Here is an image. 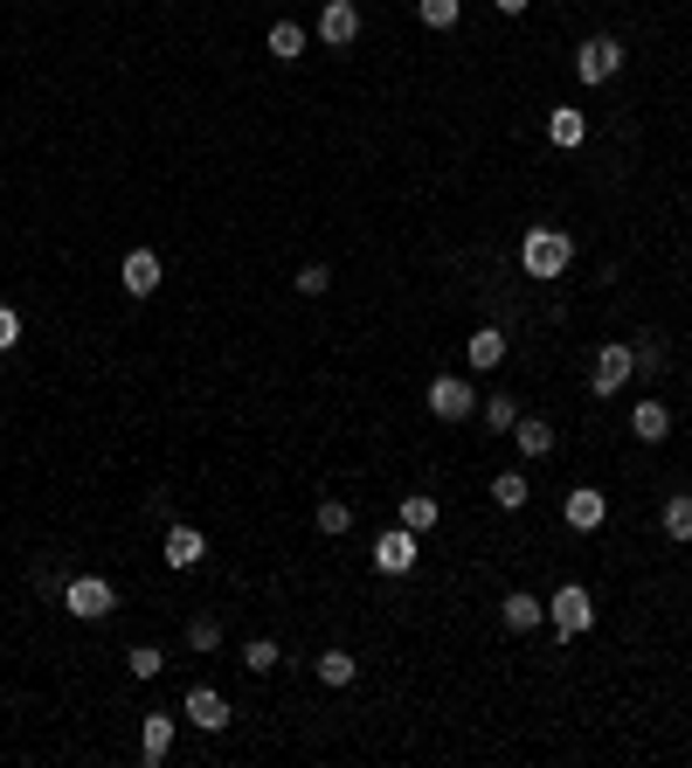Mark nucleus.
Here are the masks:
<instances>
[{
    "instance_id": "1",
    "label": "nucleus",
    "mask_w": 692,
    "mask_h": 768,
    "mask_svg": "<svg viewBox=\"0 0 692 768\" xmlns=\"http://www.w3.org/2000/svg\"><path fill=\"white\" fill-rule=\"evenodd\" d=\"M568 264H575V243L561 236V228H526L520 236V270L526 277H561Z\"/></svg>"
},
{
    "instance_id": "2",
    "label": "nucleus",
    "mask_w": 692,
    "mask_h": 768,
    "mask_svg": "<svg viewBox=\"0 0 692 768\" xmlns=\"http://www.w3.org/2000/svg\"><path fill=\"white\" fill-rule=\"evenodd\" d=\"M63 609H70L76 623H105L111 609H118V588L105 575H70L63 582Z\"/></svg>"
},
{
    "instance_id": "3",
    "label": "nucleus",
    "mask_w": 692,
    "mask_h": 768,
    "mask_svg": "<svg viewBox=\"0 0 692 768\" xmlns=\"http://www.w3.org/2000/svg\"><path fill=\"white\" fill-rule=\"evenodd\" d=\"M547 623H554L561 637H588V623H596V602H588L582 582H561L554 596H547Z\"/></svg>"
},
{
    "instance_id": "4",
    "label": "nucleus",
    "mask_w": 692,
    "mask_h": 768,
    "mask_svg": "<svg viewBox=\"0 0 692 768\" xmlns=\"http://www.w3.org/2000/svg\"><path fill=\"white\" fill-rule=\"evenodd\" d=\"M637 374V353L624 340H609L596 346V367H588V395H624V381Z\"/></svg>"
},
{
    "instance_id": "5",
    "label": "nucleus",
    "mask_w": 692,
    "mask_h": 768,
    "mask_svg": "<svg viewBox=\"0 0 692 768\" xmlns=\"http://www.w3.org/2000/svg\"><path fill=\"white\" fill-rule=\"evenodd\" d=\"M429 416H437V423L478 416V388H471V381H457V374H437V381H429Z\"/></svg>"
},
{
    "instance_id": "6",
    "label": "nucleus",
    "mask_w": 692,
    "mask_h": 768,
    "mask_svg": "<svg viewBox=\"0 0 692 768\" xmlns=\"http://www.w3.org/2000/svg\"><path fill=\"white\" fill-rule=\"evenodd\" d=\"M617 70H624V42L617 35H588L575 49V76H582V84H609Z\"/></svg>"
},
{
    "instance_id": "7",
    "label": "nucleus",
    "mask_w": 692,
    "mask_h": 768,
    "mask_svg": "<svg viewBox=\"0 0 692 768\" xmlns=\"http://www.w3.org/2000/svg\"><path fill=\"white\" fill-rule=\"evenodd\" d=\"M423 533H408V526H388V533H381V541H374V568L381 575H416V561H423Z\"/></svg>"
},
{
    "instance_id": "8",
    "label": "nucleus",
    "mask_w": 692,
    "mask_h": 768,
    "mask_svg": "<svg viewBox=\"0 0 692 768\" xmlns=\"http://www.w3.org/2000/svg\"><path fill=\"white\" fill-rule=\"evenodd\" d=\"M181 721H188V727H201V734H222L228 721H236V713H228V700L215 693V685H194V693L181 700Z\"/></svg>"
},
{
    "instance_id": "9",
    "label": "nucleus",
    "mask_w": 692,
    "mask_h": 768,
    "mask_svg": "<svg viewBox=\"0 0 692 768\" xmlns=\"http://www.w3.org/2000/svg\"><path fill=\"white\" fill-rule=\"evenodd\" d=\"M319 42L326 49H353L361 42V8H353V0H326L319 8Z\"/></svg>"
},
{
    "instance_id": "10",
    "label": "nucleus",
    "mask_w": 692,
    "mask_h": 768,
    "mask_svg": "<svg viewBox=\"0 0 692 768\" xmlns=\"http://www.w3.org/2000/svg\"><path fill=\"white\" fill-rule=\"evenodd\" d=\"M160 561H167V568H173V575H188V568H201V561H209V541H201V526H188V520H173V526H167V554H160Z\"/></svg>"
},
{
    "instance_id": "11",
    "label": "nucleus",
    "mask_w": 692,
    "mask_h": 768,
    "mask_svg": "<svg viewBox=\"0 0 692 768\" xmlns=\"http://www.w3.org/2000/svg\"><path fill=\"white\" fill-rule=\"evenodd\" d=\"M173 734H181V713H146V727H139V761L146 768H160L167 761V748H173Z\"/></svg>"
},
{
    "instance_id": "12",
    "label": "nucleus",
    "mask_w": 692,
    "mask_h": 768,
    "mask_svg": "<svg viewBox=\"0 0 692 768\" xmlns=\"http://www.w3.org/2000/svg\"><path fill=\"white\" fill-rule=\"evenodd\" d=\"M561 512H568V526H575V533H596V526L609 520V499L596 492V484H575V492L561 499Z\"/></svg>"
},
{
    "instance_id": "13",
    "label": "nucleus",
    "mask_w": 692,
    "mask_h": 768,
    "mask_svg": "<svg viewBox=\"0 0 692 768\" xmlns=\"http://www.w3.org/2000/svg\"><path fill=\"white\" fill-rule=\"evenodd\" d=\"M505 353H512V340H505V332H499V326H478V332H471V340H465V361H471L478 374H492V367L505 361Z\"/></svg>"
},
{
    "instance_id": "14",
    "label": "nucleus",
    "mask_w": 692,
    "mask_h": 768,
    "mask_svg": "<svg viewBox=\"0 0 692 768\" xmlns=\"http://www.w3.org/2000/svg\"><path fill=\"white\" fill-rule=\"evenodd\" d=\"M118 277H125V298H152V291H160V256H152V249H132Z\"/></svg>"
},
{
    "instance_id": "15",
    "label": "nucleus",
    "mask_w": 692,
    "mask_h": 768,
    "mask_svg": "<svg viewBox=\"0 0 692 768\" xmlns=\"http://www.w3.org/2000/svg\"><path fill=\"white\" fill-rule=\"evenodd\" d=\"M630 437L637 444H664V437H672V408H664V402H637L630 408Z\"/></svg>"
},
{
    "instance_id": "16",
    "label": "nucleus",
    "mask_w": 692,
    "mask_h": 768,
    "mask_svg": "<svg viewBox=\"0 0 692 768\" xmlns=\"http://www.w3.org/2000/svg\"><path fill=\"white\" fill-rule=\"evenodd\" d=\"M499 617H505V630H541L547 623V602L526 596V588H512V596L499 602Z\"/></svg>"
},
{
    "instance_id": "17",
    "label": "nucleus",
    "mask_w": 692,
    "mask_h": 768,
    "mask_svg": "<svg viewBox=\"0 0 692 768\" xmlns=\"http://www.w3.org/2000/svg\"><path fill=\"white\" fill-rule=\"evenodd\" d=\"M512 450L541 465V457L554 450V423H541V416H520V423H512Z\"/></svg>"
},
{
    "instance_id": "18",
    "label": "nucleus",
    "mask_w": 692,
    "mask_h": 768,
    "mask_svg": "<svg viewBox=\"0 0 692 768\" xmlns=\"http://www.w3.org/2000/svg\"><path fill=\"white\" fill-rule=\"evenodd\" d=\"M547 139H554L561 152H575V146L588 139V118H582L575 105H561V111H547Z\"/></svg>"
},
{
    "instance_id": "19",
    "label": "nucleus",
    "mask_w": 692,
    "mask_h": 768,
    "mask_svg": "<svg viewBox=\"0 0 692 768\" xmlns=\"http://www.w3.org/2000/svg\"><path fill=\"white\" fill-rule=\"evenodd\" d=\"M478 416H485V429H512L526 408H520V395H512V388H492V395L478 402Z\"/></svg>"
},
{
    "instance_id": "20",
    "label": "nucleus",
    "mask_w": 692,
    "mask_h": 768,
    "mask_svg": "<svg viewBox=\"0 0 692 768\" xmlns=\"http://www.w3.org/2000/svg\"><path fill=\"white\" fill-rule=\"evenodd\" d=\"M658 526H664V541H692V492H679V499H664V512H658Z\"/></svg>"
},
{
    "instance_id": "21",
    "label": "nucleus",
    "mask_w": 692,
    "mask_h": 768,
    "mask_svg": "<svg viewBox=\"0 0 692 768\" xmlns=\"http://www.w3.org/2000/svg\"><path fill=\"white\" fill-rule=\"evenodd\" d=\"M437 520H444V505L429 499V492H408V499H402V526H408V533H429Z\"/></svg>"
},
{
    "instance_id": "22",
    "label": "nucleus",
    "mask_w": 692,
    "mask_h": 768,
    "mask_svg": "<svg viewBox=\"0 0 692 768\" xmlns=\"http://www.w3.org/2000/svg\"><path fill=\"white\" fill-rule=\"evenodd\" d=\"M312 672H319V685H353V679H361V664H353V651H319Z\"/></svg>"
},
{
    "instance_id": "23",
    "label": "nucleus",
    "mask_w": 692,
    "mask_h": 768,
    "mask_svg": "<svg viewBox=\"0 0 692 768\" xmlns=\"http://www.w3.org/2000/svg\"><path fill=\"white\" fill-rule=\"evenodd\" d=\"M533 499V484H526V471H499L492 478V505H505V512H520Z\"/></svg>"
},
{
    "instance_id": "24",
    "label": "nucleus",
    "mask_w": 692,
    "mask_h": 768,
    "mask_svg": "<svg viewBox=\"0 0 692 768\" xmlns=\"http://www.w3.org/2000/svg\"><path fill=\"white\" fill-rule=\"evenodd\" d=\"M312 520H319V533H326V541H340V533H353V505H347V499H319V512H312Z\"/></svg>"
},
{
    "instance_id": "25",
    "label": "nucleus",
    "mask_w": 692,
    "mask_h": 768,
    "mask_svg": "<svg viewBox=\"0 0 692 768\" xmlns=\"http://www.w3.org/2000/svg\"><path fill=\"white\" fill-rule=\"evenodd\" d=\"M277 658H285V651H277V644H270V637H249V644H243V672H256V679H270V672H277Z\"/></svg>"
},
{
    "instance_id": "26",
    "label": "nucleus",
    "mask_w": 692,
    "mask_h": 768,
    "mask_svg": "<svg viewBox=\"0 0 692 768\" xmlns=\"http://www.w3.org/2000/svg\"><path fill=\"white\" fill-rule=\"evenodd\" d=\"M270 56L277 63H298L305 56V29H298V21H277V29H270Z\"/></svg>"
},
{
    "instance_id": "27",
    "label": "nucleus",
    "mask_w": 692,
    "mask_h": 768,
    "mask_svg": "<svg viewBox=\"0 0 692 768\" xmlns=\"http://www.w3.org/2000/svg\"><path fill=\"white\" fill-rule=\"evenodd\" d=\"M125 672H132V679H160V672H167L160 644H132V651H125Z\"/></svg>"
},
{
    "instance_id": "28",
    "label": "nucleus",
    "mask_w": 692,
    "mask_h": 768,
    "mask_svg": "<svg viewBox=\"0 0 692 768\" xmlns=\"http://www.w3.org/2000/svg\"><path fill=\"white\" fill-rule=\"evenodd\" d=\"M423 29H457V14H465V0H416Z\"/></svg>"
},
{
    "instance_id": "29",
    "label": "nucleus",
    "mask_w": 692,
    "mask_h": 768,
    "mask_svg": "<svg viewBox=\"0 0 692 768\" xmlns=\"http://www.w3.org/2000/svg\"><path fill=\"white\" fill-rule=\"evenodd\" d=\"M291 285H298V298H326V291H332V270H326V264H305Z\"/></svg>"
},
{
    "instance_id": "30",
    "label": "nucleus",
    "mask_w": 692,
    "mask_h": 768,
    "mask_svg": "<svg viewBox=\"0 0 692 768\" xmlns=\"http://www.w3.org/2000/svg\"><path fill=\"white\" fill-rule=\"evenodd\" d=\"M215 644H222V623L215 617H194L188 623V651H215Z\"/></svg>"
},
{
    "instance_id": "31",
    "label": "nucleus",
    "mask_w": 692,
    "mask_h": 768,
    "mask_svg": "<svg viewBox=\"0 0 692 768\" xmlns=\"http://www.w3.org/2000/svg\"><path fill=\"white\" fill-rule=\"evenodd\" d=\"M637 374H664V340H637Z\"/></svg>"
},
{
    "instance_id": "32",
    "label": "nucleus",
    "mask_w": 692,
    "mask_h": 768,
    "mask_svg": "<svg viewBox=\"0 0 692 768\" xmlns=\"http://www.w3.org/2000/svg\"><path fill=\"white\" fill-rule=\"evenodd\" d=\"M21 346V312L14 305H0V353H14Z\"/></svg>"
},
{
    "instance_id": "33",
    "label": "nucleus",
    "mask_w": 692,
    "mask_h": 768,
    "mask_svg": "<svg viewBox=\"0 0 692 768\" xmlns=\"http://www.w3.org/2000/svg\"><path fill=\"white\" fill-rule=\"evenodd\" d=\"M492 8H499V14H526V8H533V0H492Z\"/></svg>"
}]
</instances>
